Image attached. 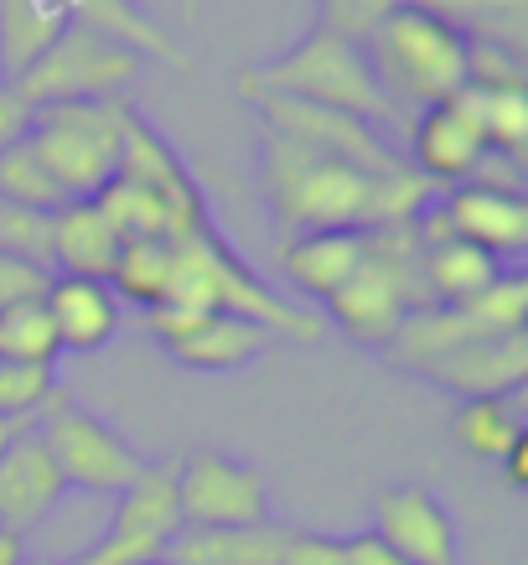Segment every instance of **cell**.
<instances>
[{
	"mask_svg": "<svg viewBox=\"0 0 528 565\" xmlns=\"http://www.w3.org/2000/svg\"><path fill=\"white\" fill-rule=\"evenodd\" d=\"M120 255V234L109 228L94 198L68 203L52 213V275H84V280H109Z\"/></svg>",
	"mask_w": 528,
	"mask_h": 565,
	"instance_id": "obj_18",
	"label": "cell"
},
{
	"mask_svg": "<svg viewBox=\"0 0 528 565\" xmlns=\"http://www.w3.org/2000/svg\"><path fill=\"white\" fill-rule=\"evenodd\" d=\"M125 115L130 104H52V109H32L26 115V146L36 161L52 172V182L63 188L68 203H84L104 182H115L125 146Z\"/></svg>",
	"mask_w": 528,
	"mask_h": 565,
	"instance_id": "obj_5",
	"label": "cell"
},
{
	"mask_svg": "<svg viewBox=\"0 0 528 565\" xmlns=\"http://www.w3.org/2000/svg\"><path fill=\"white\" fill-rule=\"evenodd\" d=\"M394 6H399V0H322V21H316V26L363 42V36L374 32L378 21L389 17Z\"/></svg>",
	"mask_w": 528,
	"mask_h": 565,
	"instance_id": "obj_32",
	"label": "cell"
},
{
	"mask_svg": "<svg viewBox=\"0 0 528 565\" xmlns=\"http://www.w3.org/2000/svg\"><path fill=\"white\" fill-rule=\"evenodd\" d=\"M36 436L47 446L63 488H78V493H94V498H120L125 488L140 478V467H146L120 430L104 426L99 415L68 405V399H57V405L42 415Z\"/></svg>",
	"mask_w": 528,
	"mask_h": 565,
	"instance_id": "obj_6",
	"label": "cell"
},
{
	"mask_svg": "<svg viewBox=\"0 0 528 565\" xmlns=\"http://www.w3.org/2000/svg\"><path fill=\"white\" fill-rule=\"evenodd\" d=\"M47 317L63 353H94L120 332V296L109 291V280H84V275H52Z\"/></svg>",
	"mask_w": 528,
	"mask_h": 565,
	"instance_id": "obj_16",
	"label": "cell"
},
{
	"mask_svg": "<svg viewBox=\"0 0 528 565\" xmlns=\"http://www.w3.org/2000/svg\"><path fill=\"white\" fill-rule=\"evenodd\" d=\"M63 26H68V11L57 0H0V52H6V68L21 73Z\"/></svg>",
	"mask_w": 528,
	"mask_h": 565,
	"instance_id": "obj_23",
	"label": "cell"
},
{
	"mask_svg": "<svg viewBox=\"0 0 528 565\" xmlns=\"http://www.w3.org/2000/svg\"><path fill=\"white\" fill-rule=\"evenodd\" d=\"M280 265H285L295 291L326 301V296L337 291L342 280L363 265V234H353V228H311V234H290Z\"/></svg>",
	"mask_w": 528,
	"mask_h": 565,
	"instance_id": "obj_19",
	"label": "cell"
},
{
	"mask_svg": "<svg viewBox=\"0 0 528 565\" xmlns=\"http://www.w3.org/2000/svg\"><path fill=\"white\" fill-rule=\"evenodd\" d=\"M497 275H503V265L493 255H482L477 244L461 239L420 244V280H425V296L435 307H466L472 296L493 286Z\"/></svg>",
	"mask_w": 528,
	"mask_h": 565,
	"instance_id": "obj_20",
	"label": "cell"
},
{
	"mask_svg": "<svg viewBox=\"0 0 528 565\" xmlns=\"http://www.w3.org/2000/svg\"><path fill=\"white\" fill-rule=\"evenodd\" d=\"M295 530L249 524V530H176L161 565H285V545Z\"/></svg>",
	"mask_w": 528,
	"mask_h": 565,
	"instance_id": "obj_17",
	"label": "cell"
},
{
	"mask_svg": "<svg viewBox=\"0 0 528 565\" xmlns=\"http://www.w3.org/2000/svg\"><path fill=\"white\" fill-rule=\"evenodd\" d=\"M451 441L477 462H503L513 446L524 441V394L461 399L456 420H451Z\"/></svg>",
	"mask_w": 528,
	"mask_h": 565,
	"instance_id": "obj_21",
	"label": "cell"
},
{
	"mask_svg": "<svg viewBox=\"0 0 528 565\" xmlns=\"http://www.w3.org/2000/svg\"><path fill=\"white\" fill-rule=\"evenodd\" d=\"M47 291H52V270H47V265H36V259H17V255H0V311L47 301Z\"/></svg>",
	"mask_w": 528,
	"mask_h": 565,
	"instance_id": "obj_31",
	"label": "cell"
},
{
	"mask_svg": "<svg viewBox=\"0 0 528 565\" xmlns=\"http://www.w3.org/2000/svg\"><path fill=\"white\" fill-rule=\"evenodd\" d=\"M0 255L36 259V265L52 270V213H32V207L0 203Z\"/></svg>",
	"mask_w": 528,
	"mask_h": 565,
	"instance_id": "obj_30",
	"label": "cell"
},
{
	"mask_svg": "<svg viewBox=\"0 0 528 565\" xmlns=\"http://www.w3.org/2000/svg\"><path fill=\"white\" fill-rule=\"evenodd\" d=\"M32 561V550H26V534L11 530V524H0V565H26Z\"/></svg>",
	"mask_w": 528,
	"mask_h": 565,
	"instance_id": "obj_36",
	"label": "cell"
},
{
	"mask_svg": "<svg viewBox=\"0 0 528 565\" xmlns=\"http://www.w3.org/2000/svg\"><path fill=\"white\" fill-rule=\"evenodd\" d=\"M466 311H472L487 332H524V322H528V280L524 275H497L487 291L466 301Z\"/></svg>",
	"mask_w": 528,
	"mask_h": 565,
	"instance_id": "obj_29",
	"label": "cell"
},
{
	"mask_svg": "<svg viewBox=\"0 0 528 565\" xmlns=\"http://www.w3.org/2000/svg\"><path fill=\"white\" fill-rule=\"evenodd\" d=\"M358 47L399 115H405V104L430 109L466 88V36L435 11L399 0Z\"/></svg>",
	"mask_w": 528,
	"mask_h": 565,
	"instance_id": "obj_3",
	"label": "cell"
},
{
	"mask_svg": "<svg viewBox=\"0 0 528 565\" xmlns=\"http://www.w3.org/2000/svg\"><path fill=\"white\" fill-rule=\"evenodd\" d=\"M482 156H487V140H482L472 88H461L456 99L420 109L414 125H409V167L425 182H435V188L472 182Z\"/></svg>",
	"mask_w": 528,
	"mask_h": 565,
	"instance_id": "obj_11",
	"label": "cell"
},
{
	"mask_svg": "<svg viewBox=\"0 0 528 565\" xmlns=\"http://www.w3.org/2000/svg\"><path fill=\"white\" fill-rule=\"evenodd\" d=\"M435 203H441L445 234L461 244H477L482 255H493L497 265L528 249V198L524 192L456 182V188H441Z\"/></svg>",
	"mask_w": 528,
	"mask_h": 565,
	"instance_id": "obj_13",
	"label": "cell"
},
{
	"mask_svg": "<svg viewBox=\"0 0 528 565\" xmlns=\"http://www.w3.org/2000/svg\"><path fill=\"white\" fill-rule=\"evenodd\" d=\"M171 286V239H120L115 270H109V291L130 296L151 311L166 301Z\"/></svg>",
	"mask_w": 528,
	"mask_h": 565,
	"instance_id": "obj_24",
	"label": "cell"
},
{
	"mask_svg": "<svg viewBox=\"0 0 528 565\" xmlns=\"http://www.w3.org/2000/svg\"><path fill=\"white\" fill-rule=\"evenodd\" d=\"M21 136H26V109H21V99L11 94V88L0 84V151Z\"/></svg>",
	"mask_w": 528,
	"mask_h": 565,
	"instance_id": "obj_35",
	"label": "cell"
},
{
	"mask_svg": "<svg viewBox=\"0 0 528 565\" xmlns=\"http://www.w3.org/2000/svg\"><path fill=\"white\" fill-rule=\"evenodd\" d=\"M285 565H347V555H342V540H332V534H290Z\"/></svg>",
	"mask_w": 528,
	"mask_h": 565,
	"instance_id": "obj_33",
	"label": "cell"
},
{
	"mask_svg": "<svg viewBox=\"0 0 528 565\" xmlns=\"http://www.w3.org/2000/svg\"><path fill=\"white\" fill-rule=\"evenodd\" d=\"M0 203L6 207H32V213H57L68 207L63 188L52 182V172L36 161V151L26 146V136L11 140L0 151Z\"/></svg>",
	"mask_w": 528,
	"mask_h": 565,
	"instance_id": "obj_25",
	"label": "cell"
},
{
	"mask_svg": "<svg viewBox=\"0 0 528 565\" xmlns=\"http://www.w3.org/2000/svg\"><path fill=\"white\" fill-rule=\"evenodd\" d=\"M249 104L265 120V136L290 140V146L322 156V161H337V167H353V172H368V177L409 172L405 156L394 151L374 125L353 120V115L316 109V104H301V99H249Z\"/></svg>",
	"mask_w": 528,
	"mask_h": 565,
	"instance_id": "obj_9",
	"label": "cell"
},
{
	"mask_svg": "<svg viewBox=\"0 0 528 565\" xmlns=\"http://www.w3.org/2000/svg\"><path fill=\"white\" fill-rule=\"evenodd\" d=\"M176 503L187 530H249L270 519V482L259 467L203 446L176 457Z\"/></svg>",
	"mask_w": 528,
	"mask_h": 565,
	"instance_id": "obj_8",
	"label": "cell"
},
{
	"mask_svg": "<svg viewBox=\"0 0 528 565\" xmlns=\"http://www.w3.org/2000/svg\"><path fill=\"white\" fill-rule=\"evenodd\" d=\"M63 493H68V488L57 478L47 446L26 426L17 441L0 451V524H11V530L26 534L32 524H42V519L63 503Z\"/></svg>",
	"mask_w": 528,
	"mask_h": 565,
	"instance_id": "obj_15",
	"label": "cell"
},
{
	"mask_svg": "<svg viewBox=\"0 0 528 565\" xmlns=\"http://www.w3.org/2000/svg\"><path fill=\"white\" fill-rule=\"evenodd\" d=\"M265 192L285 234H311V228L374 234L394 223H414L425 203L441 198V188L425 182L414 167L394 177H368L274 136H265Z\"/></svg>",
	"mask_w": 528,
	"mask_h": 565,
	"instance_id": "obj_1",
	"label": "cell"
},
{
	"mask_svg": "<svg viewBox=\"0 0 528 565\" xmlns=\"http://www.w3.org/2000/svg\"><path fill=\"white\" fill-rule=\"evenodd\" d=\"M342 555H347V565H409L405 555L384 545V540H378L374 530L347 534V540H342Z\"/></svg>",
	"mask_w": 528,
	"mask_h": 565,
	"instance_id": "obj_34",
	"label": "cell"
},
{
	"mask_svg": "<svg viewBox=\"0 0 528 565\" xmlns=\"http://www.w3.org/2000/svg\"><path fill=\"white\" fill-rule=\"evenodd\" d=\"M57 353H63V343H57L52 317H47L42 301L0 311V359H11V363H57Z\"/></svg>",
	"mask_w": 528,
	"mask_h": 565,
	"instance_id": "obj_28",
	"label": "cell"
},
{
	"mask_svg": "<svg viewBox=\"0 0 528 565\" xmlns=\"http://www.w3.org/2000/svg\"><path fill=\"white\" fill-rule=\"evenodd\" d=\"M244 99H301L316 109H337L363 125H405V115L378 88L374 68L353 36L311 26L285 57H270L239 78Z\"/></svg>",
	"mask_w": 528,
	"mask_h": 565,
	"instance_id": "obj_2",
	"label": "cell"
},
{
	"mask_svg": "<svg viewBox=\"0 0 528 565\" xmlns=\"http://www.w3.org/2000/svg\"><path fill=\"white\" fill-rule=\"evenodd\" d=\"M176 530H182L176 457H166V462H155V467L146 462L140 478L115 503V519H109L104 540H94L73 565H161Z\"/></svg>",
	"mask_w": 528,
	"mask_h": 565,
	"instance_id": "obj_7",
	"label": "cell"
},
{
	"mask_svg": "<svg viewBox=\"0 0 528 565\" xmlns=\"http://www.w3.org/2000/svg\"><path fill=\"white\" fill-rule=\"evenodd\" d=\"M151 332L166 343L176 363L197 374H239L270 348V332L228 311H187V307H151Z\"/></svg>",
	"mask_w": 528,
	"mask_h": 565,
	"instance_id": "obj_10",
	"label": "cell"
},
{
	"mask_svg": "<svg viewBox=\"0 0 528 565\" xmlns=\"http://www.w3.org/2000/svg\"><path fill=\"white\" fill-rule=\"evenodd\" d=\"M374 534L409 565H456V519L425 482H389L374 498Z\"/></svg>",
	"mask_w": 528,
	"mask_h": 565,
	"instance_id": "obj_12",
	"label": "cell"
},
{
	"mask_svg": "<svg viewBox=\"0 0 528 565\" xmlns=\"http://www.w3.org/2000/svg\"><path fill=\"white\" fill-rule=\"evenodd\" d=\"M472 104H477V125H482L487 151L503 156V161H524V151H528V94L524 88H472Z\"/></svg>",
	"mask_w": 528,
	"mask_h": 565,
	"instance_id": "obj_26",
	"label": "cell"
},
{
	"mask_svg": "<svg viewBox=\"0 0 528 565\" xmlns=\"http://www.w3.org/2000/svg\"><path fill=\"white\" fill-rule=\"evenodd\" d=\"M57 394V369L52 363H11L0 359V420L32 426V415H47Z\"/></svg>",
	"mask_w": 528,
	"mask_h": 565,
	"instance_id": "obj_27",
	"label": "cell"
},
{
	"mask_svg": "<svg viewBox=\"0 0 528 565\" xmlns=\"http://www.w3.org/2000/svg\"><path fill=\"white\" fill-rule=\"evenodd\" d=\"M140 63L146 57L136 47L115 42L99 26L68 21L26 68L11 73L6 88L21 99L26 115L32 109H52V104H109L125 94V84H136Z\"/></svg>",
	"mask_w": 528,
	"mask_h": 565,
	"instance_id": "obj_4",
	"label": "cell"
},
{
	"mask_svg": "<svg viewBox=\"0 0 528 565\" xmlns=\"http://www.w3.org/2000/svg\"><path fill=\"white\" fill-rule=\"evenodd\" d=\"M21 430H26V426H11V420H0V451H6V446H11V441H17V436H21Z\"/></svg>",
	"mask_w": 528,
	"mask_h": 565,
	"instance_id": "obj_38",
	"label": "cell"
},
{
	"mask_svg": "<svg viewBox=\"0 0 528 565\" xmlns=\"http://www.w3.org/2000/svg\"><path fill=\"white\" fill-rule=\"evenodd\" d=\"M528 374V338L524 332H503V338H472V343L451 348L441 359H430L420 379L435 390H451L456 399H493V394H524Z\"/></svg>",
	"mask_w": 528,
	"mask_h": 565,
	"instance_id": "obj_14",
	"label": "cell"
},
{
	"mask_svg": "<svg viewBox=\"0 0 528 565\" xmlns=\"http://www.w3.org/2000/svg\"><path fill=\"white\" fill-rule=\"evenodd\" d=\"M503 472H508L513 488H528V436L518 446H513L508 457H503Z\"/></svg>",
	"mask_w": 528,
	"mask_h": 565,
	"instance_id": "obj_37",
	"label": "cell"
},
{
	"mask_svg": "<svg viewBox=\"0 0 528 565\" xmlns=\"http://www.w3.org/2000/svg\"><path fill=\"white\" fill-rule=\"evenodd\" d=\"M420 11H435L472 42H497V47L524 52L528 36V0H405Z\"/></svg>",
	"mask_w": 528,
	"mask_h": 565,
	"instance_id": "obj_22",
	"label": "cell"
}]
</instances>
